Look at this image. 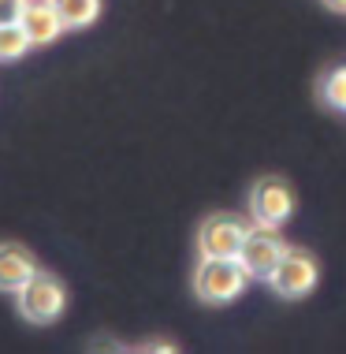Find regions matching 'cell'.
I'll return each instance as SVG.
<instances>
[{
  "instance_id": "13",
  "label": "cell",
  "mask_w": 346,
  "mask_h": 354,
  "mask_svg": "<svg viewBox=\"0 0 346 354\" xmlns=\"http://www.w3.org/2000/svg\"><path fill=\"white\" fill-rule=\"evenodd\" d=\"M328 8H335V12H346V0H324Z\"/></svg>"
},
{
  "instance_id": "8",
  "label": "cell",
  "mask_w": 346,
  "mask_h": 354,
  "mask_svg": "<svg viewBox=\"0 0 346 354\" xmlns=\"http://www.w3.org/2000/svg\"><path fill=\"white\" fill-rule=\"evenodd\" d=\"M37 272V261L26 246H15V243H0V291L15 295L30 276Z\"/></svg>"
},
{
  "instance_id": "2",
  "label": "cell",
  "mask_w": 346,
  "mask_h": 354,
  "mask_svg": "<svg viewBox=\"0 0 346 354\" xmlns=\"http://www.w3.org/2000/svg\"><path fill=\"white\" fill-rule=\"evenodd\" d=\"M15 306H19V313H23L26 321L52 324L64 313V306H67V291H64V283L56 280V276L34 272L30 280L15 291Z\"/></svg>"
},
{
  "instance_id": "1",
  "label": "cell",
  "mask_w": 346,
  "mask_h": 354,
  "mask_svg": "<svg viewBox=\"0 0 346 354\" xmlns=\"http://www.w3.org/2000/svg\"><path fill=\"white\" fill-rule=\"evenodd\" d=\"M246 283H249V272L238 257H201L194 269V291L209 306L235 302L246 291Z\"/></svg>"
},
{
  "instance_id": "10",
  "label": "cell",
  "mask_w": 346,
  "mask_h": 354,
  "mask_svg": "<svg viewBox=\"0 0 346 354\" xmlns=\"http://www.w3.org/2000/svg\"><path fill=\"white\" fill-rule=\"evenodd\" d=\"M30 34L23 30V23H4L0 26V60H19L30 49Z\"/></svg>"
},
{
  "instance_id": "5",
  "label": "cell",
  "mask_w": 346,
  "mask_h": 354,
  "mask_svg": "<svg viewBox=\"0 0 346 354\" xmlns=\"http://www.w3.org/2000/svg\"><path fill=\"white\" fill-rule=\"evenodd\" d=\"M249 209H253V224L283 227L287 220H291V213H294V194H291V187H287L283 179L268 176V179H261V183L253 187Z\"/></svg>"
},
{
  "instance_id": "7",
  "label": "cell",
  "mask_w": 346,
  "mask_h": 354,
  "mask_svg": "<svg viewBox=\"0 0 346 354\" xmlns=\"http://www.w3.org/2000/svg\"><path fill=\"white\" fill-rule=\"evenodd\" d=\"M19 23H23V30L30 34L34 45H49V41H56V37L67 30L52 0H30V8L23 12Z\"/></svg>"
},
{
  "instance_id": "4",
  "label": "cell",
  "mask_w": 346,
  "mask_h": 354,
  "mask_svg": "<svg viewBox=\"0 0 346 354\" xmlns=\"http://www.w3.org/2000/svg\"><path fill=\"white\" fill-rule=\"evenodd\" d=\"M249 227L242 216H231V213H216L209 216L205 224H201L198 232V250L201 257H238V250H242Z\"/></svg>"
},
{
  "instance_id": "12",
  "label": "cell",
  "mask_w": 346,
  "mask_h": 354,
  "mask_svg": "<svg viewBox=\"0 0 346 354\" xmlns=\"http://www.w3.org/2000/svg\"><path fill=\"white\" fill-rule=\"evenodd\" d=\"M26 8H30V0H0V26H4V23H19Z\"/></svg>"
},
{
  "instance_id": "9",
  "label": "cell",
  "mask_w": 346,
  "mask_h": 354,
  "mask_svg": "<svg viewBox=\"0 0 346 354\" xmlns=\"http://www.w3.org/2000/svg\"><path fill=\"white\" fill-rule=\"evenodd\" d=\"M56 12H60L64 26L75 30V26H90L93 19L101 15V0H52Z\"/></svg>"
},
{
  "instance_id": "11",
  "label": "cell",
  "mask_w": 346,
  "mask_h": 354,
  "mask_svg": "<svg viewBox=\"0 0 346 354\" xmlns=\"http://www.w3.org/2000/svg\"><path fill=\"white\" fill-rule=\"evenodd\" d=\"M320 93H324V101L331 104V109H339L346 112V68H335L324 75V82H320Z\"/></svg>"
},
{
  "instance_id": "3",
  "label": "cell",
  "mask_w": 346,
  "mask_h": 354,
  "mask_svg": "<svg viewBox=\"0 0 346 354\" xmlns=\"http://www.w3.org/2000/svg\"><path fill=\"white\" fill-rule=\"evenodd\" d=\"M320 272H316V261L302 250H283V257L276 261V269L268 272V283L280 299H305V295L316 287Z\"/></svg>"
},
{
  "instance_id": "6",
  "label": "cell",
  "mask_w": 346,
  "mask_h": 354,
  "mask_svg": "<svg viewBox=\"0 0 346 354\" xmlns=\"http://www.w3.org/2000/svg\"><path fill=\"white\" fill-rule=\"evenodd\" d=\"M287 246L280 243V235H276V227H249L242 250H238V261L246 265L249 280H268V272L276 269V261L283 257Z\"/></svg>"
}]
</instances>
